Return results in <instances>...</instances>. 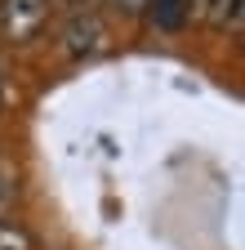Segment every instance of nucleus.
<instances>
[{"mask_svg": "<svg viewBox=\"0 0 245 250\" xmlns=\"http://www.w3.org/2000/svg\"><path fill=\"white\" fill-rule=\"evenodd\" d=\"M0 250H36V241L18 224H0Z\"/></svg>", "mask_w": 245, "mask_h": 250, "instance_id": "obj_5", "label": "nucleus"}, {"mask_svg": "<svg viewBox=\"0 0 245 250\" xmlns=\"http://www.w3.org/2000/svg\"><path fill=\"white\" fill-rule=\"evenodd\" d=\"M151 22H156L161 31H183V22H188V0H147V9H143Z\"/></svg>", "mask_w": 245, "mask_h": 250, "instance_id": "obj_3", "label": "nucleus"}, {"mask_svg": "<svg viewBox=\"0 0 245 250\" xmlns=\"http://www.w3.org/2000/svg\"><path fill=\"white\" fill-rule=\"evenodd\" d=\"M107 41H112L107 36V22L94 9H72V18L63 27V49L72 58H94V54L107 49Z\"/></svg>", "mask_w": 245, "mask_h": 250, "instance_id": "obj_1", "label": "nucleus"}, {"mask_svg": "<svg viewBox=\"0 0 245 250\" xmlns=\"http://www.w3.org/2000/svg\"><path fill=\"white\" fill-rule=\"evenodd\" d=\"M63 5H72V9H85V5H89V0H63Z\"/></svg>", "mask_w": 245, "mask_h": 250, "instance_id": "obj_9", "label": "nucleus"}, {"mask_svg": "<svg viewBox=\"0 0 245 250\" xmlns=\"http://www.w3.org/2000/svg\"><path fill=\"white\" fill-rule=\"evenodd\" d=\"M45 18H49V0H0V31L14 45L32 41L45 27Z\"/></svg>", "mask_w": 245, "mask_h": 250, "instance_id": "obj_2", "label": "nucleus"}, {"mask_svg": "<svg viewBox=\"0 0 245 250\" xmlns=\"http://www.w3.org/2000/svg\"><path fill=\"white\" fill-rule=\"evenodd\" d=\"M112 9H120L125 18H138V14L147 9V0H112Z\"/></svg>", "mask_w": 245, "mask_h": 250, "instance_id": "obj_6", "label": "nucleus"}, {"mask_svg": "<svg viewBox=\"0 0 245 250\" xmlns=\"http://www.w3.org/2000/svg\"><path fill=\"white\" fill-rule=\"evenodd\" d=\"M0 112H5V85H0Z\"/></svg>", "mask_w": 245, "mask_h": 250, "instance_id": "obj_10", "label": "nucleus"}, {"mask_svg": "<svg viewBox=\"0 0 245 250\" xmlns=\"http://www.w3.org/2000/svg\"><path fill=\"white\" fill-rule=\"evenodd\" d=\"M5 192H9V174L0 170V201H5Z\"/></svg>", "mask_w": 245, "mask_h": 250, "instance_id": "obj_8", "label": "nucleus"}, {"mask_svg": "<svg viewBox=\"0 0 245 250\" xmlns=\"http://www.w3.org/2000/svg\"><path fill=\"white\" fill-rule=\"evenodd\" d=\"M205 22H209V27H219V31H232V36H241V22H245V0H209Z\"/></svg>", "mask_w": 245, "mask_h": 250, "instance_id": "obj_4", "label": "nucleus"}, {"mask_svg": "<svg viewBox=\"0 0 245 250\" xmlns=\"http://www.w3.org/2000/svg\"><path fill=\"white\" fill-rule=\"evenodd\" d=\"M205 9H209V0H188V14L192 18H205Z\"/></svg>", "mask_w": 245, "mask_h": 250, "instance_id": "obj_7", "label": "nucleus"}]
</instances>
